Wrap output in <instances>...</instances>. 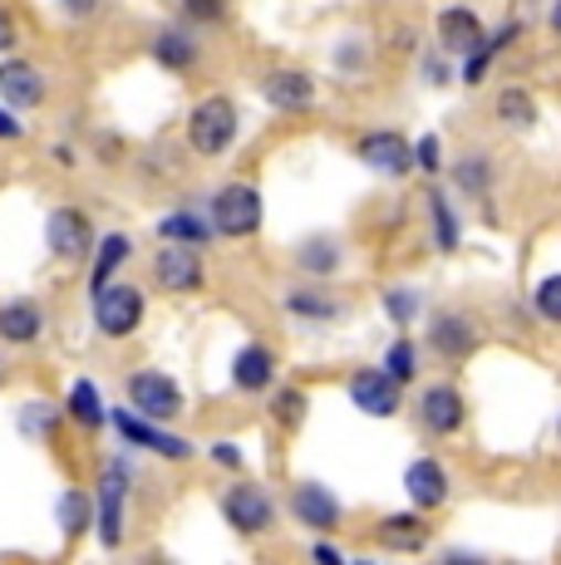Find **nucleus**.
<instances>
[{"label": "nucleus", "mask_w": 561, "mask_h": 565, "mask_svg": "<svg viewBox=\"0 0 561 565\" xmlns=\"http://www.w3.org/2000/svg\"><path fill=\"white\" fill-rule=\"evenodd\" d=\"M232 138H236V108H232V99L212 94V99H202L198 108H192V118H188V143H192V153L218 158V153H226V148H232Z\"/></svg>", "instance_id": "nucleus-1"}, {"label": "nucleus", "mask_w": 561, "mask_h": 565, "mask_svg": "<svg viewBox=\"0 0 561 565\" xmlns=\"http://www.w3.org/2000/svg\"><path fill=\"white\" fill-rule=\"evenodd\" d=\"M138 320H144V296H138V286H124V280H104L99 290H94V324H99L109 340H124V334L138 330Z\"/></svg>", "instance_id": "nucleus-2"}, {"label": "nucleus", "mask_w": 561, "mask_h": 565, "mask_svg": "<svg viewBox=\"0 0 561 565\" xmlns=\"http://www.w3.org/2000/svg\"><path fill=\"white\" fill-rule=\"evenodd\" d=\"M128 404L138 408V418L168 423L182 413V388L158 369H138V374H128Z\"/></svg>", "instance_id": "nucleus-3"}, {"label": "nucleus", "mask_w": 561, "mask_h": 565, "mask_svg": "<svg viewBox=\"0 0 561 565\" xmlns=\"http://www.w3.org/2000/svg\"><path fill=\"white\" fill-rule=\"evenodd\" d=\"M262 226V192L246 188V182H232V188L218 192L212 202V232L222 236H252Z\"/></svg>", "instance_id": "nucleus-4"}, {"label": "nucleus", "mask_w": 561, "mask_h": 565, "mask_svg": "<svg viewBox=\"0 0 561 565\" xmlns=\"http://www.w3.org/2000/svg\"><path fill=\"white\" fill-rule=\"evenodd\" d=\"M222 516H226V526L242 531V536H262V531H272L276 507L262 487L236 482V487H226V497H222Z\"/></svg>", "instance_id": "nucleus-5"}, {"label": "nucleus", "mask_w": 561, "mask_h": 565, "mask_svg": "<svg viewBox=\"0 0 561 565\" xmlns=\"http://www.w3.org/2000/svg\"><path fill=\"white\" fill-rule=\"evenodd\" d=\"M45 236H50V252L60 260H80V256H89V246H94V226L80 206H55L45 222Z\"/></svg>", "instance_id": "nucleus-6"}, {"label": "nucleus", "mask_w": 561, "mask_h": 565, "mask_svg": "<svg viewBox=\"0 0 561 565\" xmlns=\"http://www.w3.org/2000/svg\"><path fill=\"white\" fill-rule=\"evenodd\" d=\"M360 162L370 172H384V178H409V168H414V148H409L404 134L380 128V134L360 138Z\"/></svg>", "instance_id": "nucleus-7"}, {"label": "nucleus", "mask_w": 561, "mask_h": 565, "mask_svg": "<svg viewBox=\"0 0 561 565\" xmlns=\"http://www.w3.org/2000/svg\"><path fill=\"white\" fill-rule=\"evenodd\" d=\"M154 280L172 296H182V290H198L202 286V260L192 252V242H168L163 252L154 256Z\"/></svg>", "instance_id": "nucleus-8"}, {"label": "nucleus", "mask_w": 561, "mask_h": 565, "mask_svg": "<svg viewBox=\"0 0 561 565\" xmlns=\"http://www.w3.org/2000/svg\"><path fill=\"white\" fill-rule=\"evenodd\" d=\"M124 497H128V467L124 462L104 467V477H99V541L109 551L124 541Z\"/></svg>", "instance_id": "nucleus-9"}, {"label": "nucleus", "mask_w": 561, "mask_h": 565, "mask_svg": "<svg viewBox=\"0 0 561 565\" xmlns=\"http://www.w3.org/2000/svg\"><path fill=\"white\" fill-rule=\"evenodd\" d=\"M350 404L360 413H370V418H394L399 413V384L384 369H360V374L350 379Z\"/></svg>", "instance_id": "nucleus-10"}, {"label": "nucleus", "mask_w": 561, "mask_h": 565, "mask_svg": "<svg viewBox=\"0 0 561 565\" xmlns=\"http://www.w3.org/2000/svg\"><path fill=\"white\" fill-rule=\"evenodd\" d=\"M0 104L6 108H40L45 104V74L30 60H6L0 64Z\"/></svg>", "instance_id": "nucleus-11"}, {"label": "nucleus", "mask_w": 561, "mask_h": 565, "mask_svg": "<svg viewBox=\"0 0 561 565\" xmlns=\"http://www.w3.org/2000/svg\"><path fill=\"white\" fill-rule=\"evenodd\" d=\"M262 99L272 108H286V114H306L316 104V79L300 70H276L262 79Z\"/></svg>", "instance_id": "nucleus-12"}, {"label": "nucleus", "mask_w": 561, "mask_h": 565, "mask_svg": "<svg viewBox=\"0 0 561 565\" xmlns=\"http://www.w3.org/2000/svg\"><path fill=\"white\" fill-rule=\"evenodd\" d=\"M419 418H424L428 433H438V438H448V433L463 428V394L453 384H434L424 388V398H419Z\"/></svg>", "instance_id": "nucleus-13"}, {"label": "nucleus", "mask_w": 561, "mask_h": 565, "mask_svg": "<svg viewBox=\"0 0 561 565\" xmlns=\"http://www.w3.org/2000/svg\"><path fill=\"white\" fill-rule=\"evenodd\" d=\"M114 423H118V433H124L128 443H138V448H154L158 458H178V462H182V458H188V452H192V443L172 438V433H158L154 423H148V418H138L134 408H118V413H114Z\"/></svg>", "instance_id": "nucleus-14"}, {"label": "nucleus", "mask_w": 561, "mask_h": 565, "mask_svg": "<svg viewBox=\"0 0 561 565\" xmlns=\"http://www.w3.org/2000/svg\"><path fill=\"white\" fill-rule=\"evenodd\" d=\"M404 492H409V502H414V507L434 512V507H444V502H448V472H444V467H438L434 458L409 462V472H404Z\"/></svg>", "instance_id": "nucleus-15"}, {"label": "nucleus", "mask_w": 561, "mask_h": 565, "mask_svg": "<svg viewBox=\"0 0 561 565\" xmlns=\"http://www.w3.org/2000/svg\"><path fill=\"white\" fill-rule=\"evenodd\" d=\"M290 512H296V521H300V526H310V531H336L340 526V502L326 492V487H316V482H300L296 487Z\"/></svg>", "instance_id": "nucleus-16"}, {"label": "nucleus", "mask_w": 561, "mask_h": 565, "mask_svg": "<svg viewBox=\"0 0 561 565\" xmlns=\"http://www.w3.org/2000/svg\"><path fill=\"white\" fill-rule=\"evenodd\" d=\"M380 546L399 551V556H414V551L428 546V521L414 516V512H399V516H384L380 521Z\"/></svg>", "instance_id": "nucleus-17"}, {"label": "nucleus", "mask_w": 561, "mask_h": 565, "mask_svg": "<svg viewBox=\"0 0 561 565\" xmlns=\"http://www.w3.org/2000/svg\"><path fill=\"white\" fill-rule=\"evenodd\" d=\"M276 374V354L266 350V344H246L242 354L232 360V384L246 388V394H256V388H266Z\"/></svg>", "instance_id": "nucleus-18"}, {"label": "nucleus", "mask_w": 561, "mask_h": 565, "mask_svg": "<svg viewBox=\"0 0 561 565\" xmlns=\"http://www.w3.org/2000/svg\"><path fill=\"white\" fill-rule=\"evenodd\" d=\"M40 330H45V315H40L35 300H10V306H0V340L30 344V340H40Z\"/></svg>", "instance_id": "nucleus-19"}, {"label": "nucleus", "mask_w": 561, "mask_h": 565, "mask_svg": "<svg viewBox=\"0 0 561 565\" xmlns=\"http://www.w3.org/2000/svg\"><path fill=\"white\" fill-rule=\"evenodd\" d=\"M478 40H483V25H478V15H473V10L453 6V10L438 15V45H444L448 54H468Z\"/></svg>", "instance_id": "nucleus-20"}, {"label": "nucleus", "mask_w": 561, "mask_h": 565, "mask_svg": "<svg viewBox=\"0 0 561 565\" xmlns=\"http://www.w3.org/2000/svg\"><path fill=\"white\" fill-rule=\"evenodd\" d=\"M434 344L453 360H463V354H473V344H478V330H473L468 315H438L434 320Z\"/></svg>", "instance_id": "nucleus-21"}, {"label": "nucleus", "mask_w": 561, "mask_h": 565, "mask_svg": "<svg viewBox=\"0 0 561 565\" xmlns=\"http://www.w3.org/2000/svg\"><path fill=\"white\" fill-rule=\"evenodd\" d=\"M70 418L84 423V428H99L104 423V398H99V388H94L89 379H80V384L70 388Z\"/></svg>", "instance_id": "nucleus-22"}, {"label": "nucleus", "mask_w": 561, "mask_h": 565, "mask_svg": "<svg viewBox=\"0 0 561 565\" xmlns=\"http://www.w3.org/2000/svg\"><path fill=\"white\" fill-rule=\"evenodd\" d=\"M124 260H128V236H118V232H114V236H104V242H99V260H94V276H89V286L99 290L104 280H109L114 270L124 266Z\"/></svg>", "instance_id": "nucleus-23"}, {"label": "nucleus", "mask_w": 561, "mask_h": 565, "mask_svg": "<svg viewBox=\"0 0 561 565\" xmlns=\"http://www.w3.org/2000/svg\"><path fill=\"white\" fill-rule=\"evenodd\" d=\"M498 118H502V124H512V128H532L537 124L532 94H527V89H507L498 99Z\"/></svg>", "instance_id": "nucleus-24"}, {"label": "nucleus", "mask_w": 561, "mask_h": 565, "mask_svg": "<svg viewBox=\"0 0 561 565\" xmlns=\"http://www.w3.org/2000/svg\"><path fill=\"white\" fill-rule=\"evenodd\" d=\"M296 260H300L306 270H316V276H326V270H336V266H340V246H336V242H326V236H316V242L300 246Z\"/></svg>", "instance_id": "nucleus-25"}, {"label": "nucleus", "mask_w": 561, "mask_h": 565, "mask_svg": "<svg viewBox=\"0 0 561 565\" xmlns=\"http://www.w3.org/2000/svg\"><path fill=\"white\" fill-rule=\"evenodd\" d=\"M428 206H434V232H438V252H453L458 246V216L444 192H428Z\"/></svg>", "instance_id": "nucleus-26"}, {"label": "nucleus", "mask_w": 561, "mask_h": 565, "mask_svg": "<svg viewBox=\"0 0 561 565\" xmlns=\"http://www.w3.org/2000/svg\"><path fill=\"white\" fill-rule=\"evenodd\" d=\"M60 526H64V536H84V526H89V497L64 492L60 497Z\"/></svg>", "instance_id": "nucleus-27"}, {"label": "nucleus", "mask_w": 561, "mask_h": 565, "mask_svg": "<svg viewBox=\"0 0 561 565\" xmlns=\"http://www.w3.org/2000/svg\"><path fill=\"white\" fill-rule=\"evenodd\" d=\"M158 64H168V70H188L192 64V40L188 35H178V30H168V35H158Z\"/></svg>", "instance_id": "nucleus-28"}, {"label": "nucleus", "mask_w": 561, "mask_h": 565, "mask_svg": "<svg viewBox=\"0 0 561 565\" xmlns=\"http://www.w3.org/2000/svg\"><path fill=\"white\" fill-rule=\"evenodd\" d=\"M158 236H163V242H202V236H208V226H202L198 216L178 212V216H163V222H158Z\"/></svg>", "instance_id": "nucleus-29"}, {"label": "nucleus", "mask_w": 561, "mask_h": 565, "mask_svg": "<svg viewBox=\"0 0 561 565\" xmlns=\"http://www.w3.org/2000/svg\"><path fill=\"white\" fill-rule=\"evenodd\" d=\"M384 374H390L394 384H409V379H414V340L390 344V354H384Z\"/></svg>", "instance_id": "nucleus-30"}, {"label": "nucleus", "mask_w": 561, "mask_h": 565, "mask_svg": "<svg viewBox=\"0 0 561 565\" xmlns=\"http://www.w3.org/2000/svg\"><path fill=\"white\" fill-rule=\"evenodd\" d=\"M272 413H276V423L296 428V423L306 418V394H300V388H280V394L272 398Z\"/></svg>", "instance_id": "nucleus-31"}, {"label": "nucleus", "mask_w": 561, "mask_h": 565, "mask_svg": "<svg viewBox=\"0 0 561 565\" xmlns=\"http://www.w3.org/2000/svg\"><path fill=\"white\" fill-rule=\"evenodd\" d=\"M537 310L552 324H561V276H547L542 286H537Z\"/></svg>", "instance_id": "nucleus-32"}, {"label": "nucleus", "mask_w": 561, "mask_h": 565, "mask_svg": "<svg viewBox=\"0 0 561 565\" xmlns=\"http://www.w3.org/2000/svg\"><path fill=\"white\" fill-rule=\"evenodd\" d=\"M384 306H390V315L399 324H409L419 315V296H414V290H390V296H384Z\"/></svg>", "instance_id": "nucleus-33"}, {"label": "nucleus", "mask_w": 561, "mask_h": 565, "mask_svg": "<svg viewBox=\"0 0 561 565\" xmlns=\"http://www.w3.org/2000/svg\"><path fill=\"white\" fill-rule=\"evenodd\" d=\"M188 20H222V0H182Z\"/></svg>", "instance_id": "nucleus-34"}, {"label": "nucleus", "mask_w": 561, "mask_h": 565, "mask_svg": "<svg viewBox=\"0 0 561 565\" xmlns=\"http://www.w3.org/2000/svg\"><path fill=\"white\" fill-rule=\"evenodd\" d=\"M286 306L300 310V315H336V306H330V300H316V296H290Z\"/></svg>", "instance_id": "nucleus-35"}, {"label": "nucleus", "mask_w": 561, "mask_h": 565, "mask_svg": "<svg viewBox=\"0 0 561 565\" xmlns=\"http://www.w3.org/2000/svg\"><path fill=\"white\" fill-rule=\"evenodd\" d=\"M483 172H488V168H483V162L473 158V162H463V168H458V182H463V188H468V192H483V182H488V178H483Z\"/></svg>", "instance_id": "nucleus-36"}, {"label": "nucleus", "mask_w": 561, "mask_h": 565, "mask_svg": "<svg viewBox=\"0 0 561 565\" xmlns=\"http://www.w3.org/2000/svg\"><path fill=\"white\" fill-rule=\"evenodd\" d=\"M414 162H419L424 172H438V138H424V143L414 148Z\"/></svg>", "instance_id": "nucleus-37"}, {"label": "nucleus", "mask_w": 561, "mask_h": 565, "mask_svg": "<svg viewBox=\"0 0 561 565\" xmlns=\"http://www.w3.org/2000/svg\"><path fill=\"white\" fill-rule=\"evenodd\" d=\"M10 45H15V15H10V10L0 6V54H6Z\"/></svg>", "instance_id": "nucleus-38"}, {"label": "nucleus", "mask_w": 561, "mask_h": 565, "mask_svg": "<svg viewBox=\"0 0 561 565\" xmlns=\"http://www.w3.org/2000/svg\"><path fill=\"white\" fill-rule=\"evenodd\" d=\"M35 428H40V433L50 428V408H45V404H30V413H25V433H35Z\"/></svg>", "instance_id": "nucleus-39"}, {"label": "nucleus", "mask_w": 561, "mask_h": 565, "mask_svg": "<svg viewBox=\"0 0 561 565\" xmlns=\"http://www.w3.org/2000/svg\"><path fill=\"white\" fill-rule=\"evenodd\" d=\"M15 138H20L15 114H10V108H0V143H15Z\"/></svg>", "instance_id": "nucleus-40"}, {"label": "nucleus", "mask_w": 561, "mask_h": 565, "mask_svg": "<svg viewBox=\"0 0 561 565\" xmlns=\"http://www.w3.org/2000/svg\"><path fill=\"white\" fill-rule=\"evenodd\" d=\"M212 458L226 462V467H242V452H236L232 443H212Z\"/></svg>", "instance_id": "nucleus-41"}, {"label": "nucleus", "mask_w": 561, "mask_h": 565, "mask_svg": "<svg viewBox=\"0 0 561 565\" xmlns=\"http://www.w3.org/2000/svg\"><path fill=\"white\" fill-rule=\"evenodd\" d=\"M316 561H326V565H340L345 556H340V551H336V546H316Z\"/></svg>", "instance_id": "nucleus-42"}, {"label": "nucleus", "mask_w": 561, "mask_h": 565, "mask_svg": "<svg viewBox=\"0 0 561 565\" xmlns=\"http://www.w3.org/2000/svg\"><path fill=\"white\" fill-rule=\"evenodd\" d=\"M552 30H557V35H561V0H557V6H552Z\"/></svg>", "instance_id": "nucleus-43"}, {"label": "nucleus", "mask_w": 561, "mask_h": 565, "mask_svg": "<svg viewBox=\"0 0 561 565\" xmlns=\"http://www.w3.org/2000/svg\"><path fill=\"white\" fill-rule=\"evenodd\" d=\"M0 384H6V369H0Z\"/></svg>", "instance_id": "nucleus-44"}]
</instances>
